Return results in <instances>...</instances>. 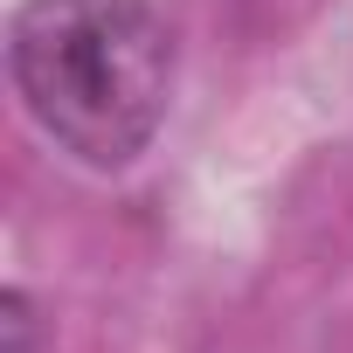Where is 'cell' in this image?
Returning <instances> with one entry per match:
<instances>
[{
	"label": "cell",
	"instance_id": "1",
	"mask_svg": "<svg viewBox=\"0 0 353 353\" xmlns=\"http://www.w3.org/2000/svg\"><path fill=\"white\" fill-rule=\"evenodd\" d=\"M8 83L70 159L132 166L173 90V35L152 0H21L8 21Z\"/></svg>",
	"mask_w": 353,
	"mask_h": 353
}]
</instances>
